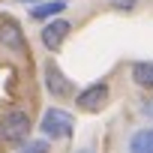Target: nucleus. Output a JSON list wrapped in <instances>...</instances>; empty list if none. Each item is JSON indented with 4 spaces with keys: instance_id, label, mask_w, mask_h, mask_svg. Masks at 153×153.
Returning a JSON list of instances; mask_svg holds the SVG:
<instances>
[{
    "instance_id": "1",
    "label": "nucleus",
    "mask_w": 153,
    "mask_h": 153,
    "mask_svg": "<svg viewBox=\"0 0 153 153\" xmlns=\"http://www.w3.org/2000/svg\"><path fill=\"white\" fill-rule=\"evenodd\" d=\"M39 126H42V132L48 138H69L72 129H75V117L69 111H63V108H48L42 114V123Z\"/></svg>"
},
{
    "instance_id": "2",
    "label": "nucleus",
    "mask_w": 153,
    "mask_h": 153,
    "mask_svg": "<svg viewBox=\"0 0 153 153\" xmlns=\"http://www.w3.org/2000/svg\"><path fill=\"white\" fill-rule=\"evenodd\" d=\"M0 135H3L9 144H21V141L30 135V117H27L24 111H18V108L6 111L3 120H0Z\"/></svg>"
},
{
    "instance_id": "3",
    "label": "nucleus",
    "mask_w": 153,
    "mask_h": 153,
    "mask_svg": "<svg viewBox=\"0 0 153 153\" xmlns=\"http://www.w3.org/2000/svg\"><path fill=\"white\" fill-rule=\"evenodd\" d=\"M69 30H72V24H69V21H63V18H54V21H48V24L42 27V45H45L48 51H57V48L66 42Z\"/></svg>"
},
{
    "instance_id": "4",
    "label": "nucleus",
    "mask_w": 153,
    "mask_h": 153,
    "mask_svg": "<svg viewBox=\"0 0 153 153\" xmlns=\"http://www.w3.org/2000/svg\"><path fill=\"white\" fill-rule=\"evenodd\" d=\"M0 42H3V48H9L12 54H24L27 51V42H24V33L18 27V21H0Z\"/></svg>"
},
{
    "instance_id": "5",
    "label": "nucleus",
    "mask_w": 153,
    "mask_h": 153,
    "mask_svg": "<svg viewBox=\"0 0 153 153\" xmlns=\"http://www.w3.org/2000/svg\"><path fill=\"white\" fill-rule=\"evenodd\" d=\"M45 87H48V93L57 96V99H66V96L72 93V84H69L66 75L57 69V63H48V66H45Z\"/></svg>"
},
{
    "instance_id": "6",
    "label": "nucleus",
    "mask_w": 153,
    "mask_h": 153,
    "mask_svg": "<svg viewBox=\"0 0 153 153\" xmlns=\"http://www.w3.org/2000/svg\"><path fill=\"white\" fill-rule=\"evenodd\" d=\"M105 99H108V84H105V81H96V84L84 87L75 102H78V108H84V111H96Z\"/></svg>"
},
{
    "instance_id": "7",
    "label": "nucleus",
    "mask_w": 153,
    "mask_h": 153,
    "mask_svg": "<svg viewBox=\"0 0 153 153\" xmlns=\"http://www.w3.org/2000/svg\"><path fill=\"white\" fill-rule=\"evenodd\" d=\"M129 153H153V126H144L129 138Z\"/></svg>"
},
{
    "instance_id": "8",
    "label": "nucleus",
    "mask_w": 153,
    "mask_h": 153,
    "mask_svg": "<svg viewBox=\"0 0 153 153\" xmlns=\"http://www.w3.org/2000/svg\"><path fill=\"white\" fill-rule=\"evenodd\" d=\"M63 9H66V3H63V0H45V3L30 6V15H33L36 21H42V18H57Z\"/></svg>"
},
{
    "instance_id": "9",
    "label": "nucleus",
    "mask_w": 153,
    "mask_h": 153,
    "mask_svg": "<svg viewBox=\"0 0 153 153\" xmlns=\"http://www.w3.org/2000/svg\"><path fill=\"white\" fill-rule=\"evenodd\" d=\"M132 78L141 87H153V60H138L132 66Z\"/></svg>"
},
{
    "instance_id": "10",
    "label": "nucleus",
    "mask_w": 153,
    "mask_h": 153,
    "mask_svg": "<svg viewBox=\"0 0 153 153\" xmlns=\"http://www.w3.org/2000/svg\"><path fill=\"white\" fill-rule=\"evenodd\" d=\"M24 153H45V141H33V144H27Z\"/></svg>"
},
{
    "instance_id": "11",
    "label": "nucleus",
    "mask_w": 153,
    "mask_h": 153,
    "mask_svg": "<svg viewBox=\"0 0 153 153\" xmlns=\"http://www.w3.org/2000/svg\"><path fill=\"white\" fill-rule=\"evenodd\" d=\"M141 111H144L147 117H153V99H150V102H144V108H141Z\"/></svg>"
},
{
    "instance_id": "12",
    "label": "nucleus",
    "mask_w": 153,
    "mask_h": 153,
    "mask_svg": "<svg viewBox=\"0 0 153 153\" xmlns=\"http://www.w3.org/2000/svg\"><path fill=\"white\" fill-rule=\"evenodd\" d=\"M132 3H135V0H117V6H120V9H132Z\"/></svg>"
},
{
    "instance_id": "13",
    "label": "nucleus",
    "mask_w": 153,
    "mask_h": 153,
    "mask_svg": "<svg viewBox=\"0 0 153 153\" xmlns=\"http://www.w3.org/2000/svg\"><path fill=\"white\" fill-rule=\"evenodd\" d=\"M78 153H93V150H78Z\"/></svg>"
},
{
    "instance_id": "14",
    "label": "nucleus",
    "mask_w": 153,
    "mask_h": 153,
    "mask_svg": "<svg viewBox=\"0 0 153 153\" xmlns=\"http://www.w3.org/2000/svg\"><path fill=\"white\" fill-rule=\"evenodd\" d=\"M30 3H33V0H30Z\"/></svg>"
}]
</instances>
